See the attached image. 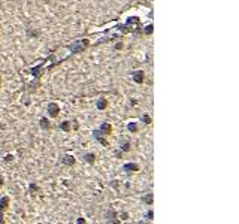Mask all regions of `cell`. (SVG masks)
<instances>
[{"label": "cell", "instance_id": "cell-4", "mask_svg": "<svg viewBox=\"0 0 239 224\" xmlns=\"http://www.w3.org/2000/svg\"><path fill=\"white\" fill-rule=\"evenodd\" d=\"M60 161L63 163V164H66V166H73L75 164V157L70 154H64L61 158H60Z\"/></svg>", "mask_w": 239, "mask_h": 224}, {"label": "cell", "instance_id": "cell-20", "mask_svg": "<svg viewBox=\"0 0 239 224\" xmlns=\"http://www.w3.org/2000/svg\"><path fill=\"white\" fill-rule=\"evenodd\" d=\"M129 150H130V143L129 142H126V143L121 146V151H129Z\"/></svg>", "mask_w": 239, "mask_h": 224}, {"label": "cell", "instance_id": "cell-2", "mask_svg": "<svg viewBox=\"0 0 239 224\" xmlns=\"http://www.w3.org/2000/svg\"><path fill=\"white\" fill-rule=\"evenodd\" d=\"M131 79L136 82V84H142L144 79H145V73L142 70H133L131 72Z\"/></svg>", "mask_w": 239, "mask_h": 224}, {"label": "cell", "instance_id": "cell-25", "mask_svg": "<svg viewBox=\"0 0 239 224\" xmlns=\"http://www.w3.org/2000/svg\"><path fill=\"white\" fill-rule=\"evenodd\" d=\"M115 155H117V157H121V155H123V151H115Z\"/></svg>", "mask_w": 239, "mask_h": 224}, {"label": "cell", "instance_id": "cell-8", "mask_svg": "<svg viewBox=\"0 0 239 224\" xmlns=\"http://www.w3.org/2000/svg\"><path fill=\"white\" fill-rule=\"evenodd\" d=\"M8 205H9V197H2L0 199V223L3 221L2 220V211H5L8 208Z\"/></svg>", "mask_w": 239, "mask_h": 224}, {"label": "cell", "instance_id": "cell-19", "mask_svg": "<svg viewBox=\"0 0 239 224\" xmlns=\"http://www.w3.org/2000/svg\"><path fill=\"white\" fill-rule=\"evenodd\" d=\"M141 120L144 121V122H145V124H149V122H151V118H149V117H148L147 114H145V115H142V118H141Z\"/></svg>", "mask_w": 239, "mask_h": 224}, {"label": "cell", "instance_id": "cell-12", "mask_svg": "<svg viewBox=\"0 0 239 224\" xmlns=\"http://www.w3.org/2000/svg\"><path fill=\"white\" fill-rule=\"evenodd\" d=\"M84 160L87 161V163H90V164H93L94 161H96V155L91 154V153H88V154L84 155Z\"/></svg>", "mask_w": 239, "mask_h": 224}, {"label": "cell", "instance_id": "cell-23", "mask_svg": "<svg viewBox=\"0 0 239 224\" xmlns=\"http://www.w3.org/2000/svg\"><path fill=\"white\" fill-rule=\"evenodd\" d=\"M121 48H123V43H117L115 45V50H121Z\"/></svg>", "mask_w": 239, "mask_h": 224}, {"label": "cell", "instance_id": "cell-9", "mask_svg": "<svg viewBox=\"0 0 239 224\" xmlns=\"http://www.w3.org/2000/svg\"><path fill=\"white\" fill-rule=\"evenodd\" d=\"M96 108H97L99 111L106 109V108H108V100H106V99H99V100L96 102Z\"/></svg>", "mask_w": 239, "mask_h": 224}, {"label": "cell", "instance_id": "cell-22", "mask_svg": "<svg viewBox=\"0 0 239 224\" xmlns=\"http://www.w3.org/2000/svg\"><path fill=\"white\" fill-rule=\"evenodd\" d=\"M121 218H123V220H127V218H129V215H127L126 212H123V214H121Z\"/></svg>", "mask_w": 239, "mask_h": 224}, {"label": "cell", "instance_id": "cell-1", "mask_svg": "<svg viewBox=\"0 0 239 224\" xmlns=\"http://www.w3.org/2000/svg\"><path fill=\"white\" fill-rule=\"evenodd\" d=\"M88 45H90L88 39H78V40H75L73 43L69 47V50L72 51V54H76V52H82Z\"/></svg>", "mask_w": 239, "mask_h": 224}, {"label": "cell", "instance_id": "cell-7", "mask_svg": "<svg viewBox=\"0 0 239 224\" xmlns=\"http://www.w3.org/2000/svg\"><path fill=\"white\" fill-rule=\"evenodd\" d=\"M123 171H126L127 173H131V172H138L139 171V166L136 163H126L123 166Z\"/></svg>", "mask_w": 239, "mask_h": 224}, {"label": "cell", "instance_id": "cell-11", "mask_svg": "<svg viewBox=\"0 0 239 224\" xmlns=\"http://www.w3.org/2000/svg\"><path fill=\"white\" fill-rule=\"evenodd\" d=\"M40 127L43 129V130H48L50 127H51V124H50V121H48V118H40Z\"/></svg>", "mask_w": 239, "mask_h": 224}, {"label": "cell", "instance_id": "cell-26", "mask_svg": "<svg viewBox=\"0 0 239 224\" xmlns=\"http://www.w3.org/2000/svg\"><path fill=\"white\" fill-rule=\"evenodd\" d=\"M0 185H2V178H0Z\"/></svg>", "mask_w": 239, "mask_h": 224}, {"label": "cell", "instance_id": "cell-5", "mask_svg": "<svg viewBox=\"0 0 239 224\" xmlns=\"http://www.w3.org/2000/svg\"><path fill=\"white\" fill-rule=\"evenodd\" d=\"M99 132H100L103 136H108V135H111V132H112V126H111L109 122H102Z\"/></svg>", "mask_w": 239, "mask_h": 224}, {"label": "cell", "instance_id": "cell-3", "mask_svg": "<svg viewBox=\"0 0 239 224\" xmlns=\"http://www.w3.org/2000/svg\"><path fill=\"white\" fill-rule=\"evenodd\" d=\"M58 112H60V106L54 102H51V103H48V114H50V117H53L55 118L57 115H58Z\"/></svg>", "mask_w": 239, "mask_h": 224}, {"label": "cell", "instance_id": "cell-21", "mask_svg": "<svg viewBox=\"0 0 239 224\" xmlns=\"http://www.w3.org/2000/svg\"><path fill=\"white\" fill-rule=\"evenodd\" d=\"M147 217H148V220H152V217H154V214H152V211H148Z\"/></svg>", "mask_w": 239, "mask_h": 224}, {"label": "cell", "instance_id": "cell-10", "mask_svg": "<svg viewBox=\"0 0 239 224\" xmlns=\"http://www.w3.org/2000/svg\"><path fill=\"white\" fill-rule=\"evenodd\" d=\"M115 217H117V212L115 211H108V214H106V218H108V221L109 223H118V220H115Z\"/></svg>", "mask_w": 239, "mask_h": 224}, {"label": "cell", "instance_id": "cell-13", "mask_svg": "<svg viewBox=\"0 0 239 224\" xmlns=\"http://www.w3.org/2000/svg\"><path fill=\"white\" fill-rule=\"evenodd\" d=\"M61 130H64V132H69L70 130V121H63V122H60V126H58Z\"/></svg>", "mask_w": 239, "mask_h": 224}, {"label": "cell", "instance_id": "cell-16", "mask_svg": "<svg viewBox=\"0 0 239 224\" xmlns=\"http://www.w3.org/2000/svg\"><path fill=\"white\" fill-rule=\"evenodd\" d=\"M142 200H144L145 203H148V205H151V203H152V194H151V193H149V194H147V196H145Z\"/></svg>", "mask_w": 239, "mask_h": 224}, {"label": "cell", "instance_id": "cell-18", "mask_svg": "<svg viewBox=\"0 0 239 224\" xmlns=\"http://www.w3.org/2000/svg\"><path fill=\"white\" fill-rule=\"evenodd\" d=\"M152 30H154V26H152V24H149V26H147V29L144 30V33H145V35H151V33H152Z\"/></svg>", "mask_w": 239, "mask_h": 224}, {"label": "cell", "instance_id": "cell-14", "mask_svg": "<svg viewBox=\"0 0 239 224\" xmlns=\"http://www.w3.org/2000/svg\"><path fill=\"white\" fill-rule=\"evenodd\" d=\"M30 72H32V75H33V76L39 78V76H40V66H37V67H33V69L30 70Z\"/></svg>", "mask_w": 239, "mask_h": 224}, {"label": "cell", "instance_id": "cell-17", "mask_svg": "<svg viewBox=\"0 0 239 224\" xmlns=\"http://www.w3.org/2000/svg\"><path fill=\"white\" fill-rule=\"evenodd\" d=\"M39 191V187H37L36 184H30V194H35Z\"/></svg>", "mask_w": 239, "mask_h": 224}, {"label": "cell", "instance_id": "cell-6", "mask_svg": "<svg viewBox=\"0 0 239 224\" xmlns=\"http://www.w3.org/2000/svg\"><path fill=\"white\" fill-rule=\"evenodd\" d=\"M93 135H94V139H96V140H97V142H99L100 145H103V146H108V145H109V143H108V140L103 138V135H102V133H100L99 130H96V132H94Z\"/></svg>", "mask_w": 239, "mask_h": 224}, {"label": "cell", "instance_id": "cell-24", "mask_svg": "<svg viewBox=\"0 0 239 224\" xmlns=\"http://www.w3.org/2000/svg\"><path fill=\"white\" fill-rule=\"evenodd\" d=\"M12 158H14V157H12V155H6V158H5V160H6V161H11V160H12Z\"/></svg>", "mask_w": 239, "mask_h": 224}, {"label": "cell", "instance_id": "cell-15", "mask_svg": "<svg viewBox=\"0 0 239 224\" xmlns=\"http://www.w3.org/2000/svg\"><path fill=\"white\" fill-rule=\"evenodd\" d=\"M127 130L129 132H138V124L136 122H130L129 126H127Z\"/></svg>", "mask_w": 239, "mask_h": 224}]
</instances>
